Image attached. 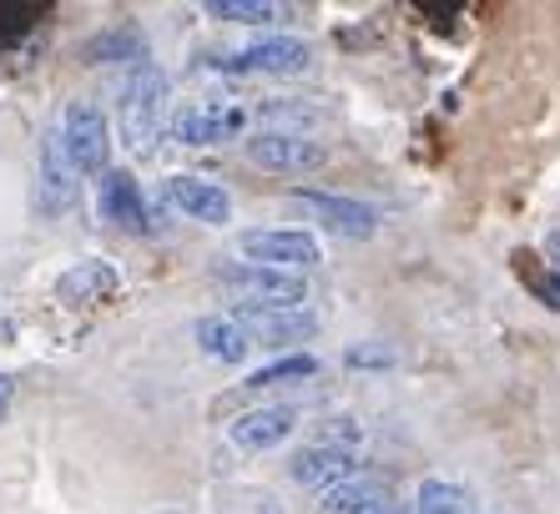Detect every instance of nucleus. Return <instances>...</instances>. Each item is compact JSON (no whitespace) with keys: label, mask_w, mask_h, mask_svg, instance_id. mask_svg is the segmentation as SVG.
<instances>
[{"label":"nucleus","mask_w":560,"mask_h":514,"mask_svg":"<svg viewBox=\"0 0 560 514\" xmlns=\"http://www.w3.org/2000/svg\"><path fill=\"white\" fill-rule=\"evenodd\" d=\"M117 127L131 156L156 152L162 127H167V77H162V66L152 61L131 66V77L121 81V96H117Z\"/></svg>","instance_id":"obj_1"},{"label":"nucleus","mask_w":560,"mask_h":514,"mask_svg":"<svg viewBox=\"0 0 560 514\" xmlns=\"http://www.w3.org/2000/svg\"><path fill=\"white\" fill-rule=\"evenodd\" d=\"M218 288L237 303V313H288L308 303V283L299 272L258 268V262H222Z\"/></svg>","instance_id":"obj_2"},{"label":"nucleus","mask_w":560,"mask_h":514,"mask_svg":"<svg viewBox=\"0 0 560 514\" xmlns=\"http://www.w3.org/2000/svg\"><path fill=\"white\" fill-rule=\"evenodd\" d=\"M61 142L77 177H106L112 172V127L92 102H71L61 116Z\"/></svg>","instance_id":"obj_3"},{"label":"nucleus","mask_w":560,"mask_h":514,"mask_svg":"<svg viewBox=\"0 0 560 514\" xmlns=\"http://www.w3.org/2000/svg\"><path fill=\"white\" fill-rule=\"evenodd\" d=\"M253 167L278 172V177H303V172H318L328 162V147L303 137V131H258L243 142Z\"/></svg>","instance_id":"obj_4"},{"label":"nucleus","mask_w":560,"mask_h":514,"mask_svg":"<svg viewBox=\"0 0 560 514\" xmlns=\"http://www.w3.org/2000/svg\"><path fill=\"white\" fill-rule=\"evenodd\" d=\"M77 167L66 156V142H61V127L40 131V152H36V207L46 218H66L77 207Z\"/></svg>","instance_id":"obj_5"},{"label":"nucleus","mask_w":560,"mask_h":514,"mask_svg":"<svg viewBox=\"0 0 560 514\" xmlns=\"http://www.w3.org/2000/svg\"><path fill=\"white\" fill-rule=\"evenodd\" d=\"M243 127H248V112L237 102H187L172 116V137L183 147H222L243 137Z\"/></svg>","instance_id":"obj_6"},{"label":"nucleus","mask_w":560,"mask_h":514,"mask_svg":"<svg viewBox=\"0 0 560 514\" xmlns=\"http://www.w3.org/2000/svg\"><path fill=\"white\" fill-rule=\"evenodd\" d=\"M243 257L258 262V268H278V272H308L318 268V243L308 232H293V227H258V232H243L237 237Z\"/></svg>","instance_id":"obj_7"},{"label":"nucleus","mask_w":560,"mask_h":514,"mask_svg":"<svg viewBox=\"0 0 560 514\" xmlns=\"http://www.w3.org/2000/svg\"><path fill=\"white\" fill-rule=\"evenodd\" d=\"M288 202L303 207L313 222H324L328 232H339V237H374L378 232V212L364 202H353V197H334V192H308V187H299V192H288Z\"/></svg>","instance_id":"obj_8"},{"label":"nucleus","mask_w":560,"mask_h":514,"mask_svg":"<svg viewBox=\"0 0 560 514\" xmlns=\"http://www.w3.org/2000/svg\"><path fill=\"white\" fill-rule=\"evenodd\" d=\"M308 61H313V51H308V40H299V36H268V40H258V46H248L243 56H228V61H218L222 71H258V77H303L308 71Z\"/></svg>","instance_id":"obj_9"},{"label":"nucleus","mask_w":560,"mask_h":514,"mask_svg":"<svg viewBox=\"0 0 560 514\" xmlns=\"http://www.w3.org/2000/svg\"><path fill=\"white\" fill-rule=\"evenodd\" d=\"M162 197H167V207H177L183 218L208 222V227H222V222L233 218V197L222 192L218 182H202V177H192V172H177V177H167Z\"/></svg>","instance_id":"obj_10"},{"label":"nucleus","mask_w":560,"mask_h":514,"mask_svg":"<svg viewBox=\"0 0 560 514\" xmlns=\"http://www.w3.org/2000/svg\"><path fill=\"white\" fill-rule=\"evenodd\" d=\"M96 207H102V218L112 222V227L121 232H152V222H147V202H142V187H137V177L131 172H106L102 182H96Z\"/></svg>","instance_id":"obj_11"},{"label":"nucleus","mask_w":560,"mask_h":514,"mask_svg":"<svg viewBox=\"0 0 560 514\" xmlns=\"http://www.w3.org/2000/svg\"><path fill=\"white\" fill-rule=\"evenodd\" d=\"M293 429H299V413L288 409V404H268V409L237 413L233 429H228V439H233L243 454H262V449H278Z\"/></svg>","instance_id":"obj_12"},{"label":"nucleus","mask_w":560,"mask_h":514,"mask_svg":"<svg viewBox=\"0 0 560 514\" xmlns=\"http://www.w3.org/2000/svg\"><path fill=\"white\" fill-rule=\"evenodd\" d=\"M353 449H343V444H308V449H299L293 454V464H288V475L299 479L303 489H334V484H343V479H353L359 469H353Z\"/></svg>","instance_id":"obj_13"},{"label":"nucleus","mask_w":560,"mask_h":514,"mask_svg":"<svg viewBox=\"0 0 560 514\" xmlns=\"http://www.w3.org/2000/svg\"><path fill=\"white\" fill-rule=\"evenodd\" d=\"M237 323L248 328L253 348H293V343H308L318 334V318L303 308H288V313H237Z\"/></svg>","instance_id":"obj_14"},{"label":"nucleus","mask_w":560,"mask_h":514,"mask_svg":"<svg viewBox=\"0 0 560 514\" xmlns=\"http://www.w3.org/2000/svg\"><path fill=\"white\" fill-rule=\"evenodd\" d=\"M117 288H121L117 268H112V262H102V257H86V262H77V268L61 272L56 297H61V303H71V308H92V303H106Z\"/></svg>","instance_id":"obj_15"},{"label":"nucleus","mask_w":560,"mask_h":514,"mask_svg":"<svg viewBox=\"0 0 560 514\" xmlns=\"http://www.w3.org/2000/svg\"><path fill=\"white\" fill-rule=\"evenodd\" d=\"M384 504H389V484L374 475H353L318 494V510L324 514H374V510H384Z\"/></svg>","instance_id":"obj_16"},{"label":"nucleus","mask_w":560,"mask_h":514,"mask_svg":"<svg viewBox=\"0 0 560 514\" xmlns=\"http://www.w3.org/2000/svg\"><path fill=\"white\" fill-rule=\"evenodd\" d=\"M197 343H202V353L218 363H243L253 338H248V328L237 323V313H212V318L197 323Z\"/></svg>","instance_id":"obj_17"},{"label":"nucleus","mask_w":560,"mask_h":514,"mask_svg":"<svg viewBox=\"0 0 560 514\" xmlns=\"http://www.w3.org/2000/svg\"><path fill=\"white\" fill-rule=\"evenodd\" d=\"M86 61L92 66H112V61H131V66H142L147 61V40L142 31H131V26H117V31H102L96 40H86Z\"/></svg>","instance_id":"obj_18"},{"label":"nucleus","mask_w":560,"mask_h":514,"mask_svg":"<svg viewBox=\"0 0 560 514\" xmlns=\"http://www.w3.org/2000/svg\"><path fill=\"white\" fill-rule=\"evenodd\" d=\"M318 373V359L313 353H283V359L262 363L258 373L248 378V388H273V384H303V378H313Z\"/></svg>","instance_id":"obj_19"},{"label":"nucleus","mask_w":560,"mask_h":514,"mask_svg":"<svg viewBox=\"0 0 560 514\" xmlns=\"http://www.w3.org/2000/svg\"><path fill=\"white\" fill-rule=\"evenodd\" d=\"M469 510V494L450 479H424L419 484V500H415V514H465Z\"/></svg>","instance_id":"obj_20"},{"label":"nucleus","mask_w":560,"mask_h":514,"mask_svg":"<svg viewBox=\"0 0 560 514\" xmlns=\"http://www.w3.org/2000/svg\"><path fill=\"white\" fill-rule=\"evenodd\" d=\"M208 15H218V21H237V26H268V21H278V5H268V0H208Z\"/></svg>","instance_id":"obj_21"},{"label":"nucleus","mask_w":560,"mask_h":514,"mask_svg":"<svg viewBox=\"0 0 560 514\" xmlns=\"http://www.w3.org/2000/svg\"><path fill=\"white\" fill-rule=\"evenodd\" d=\"M343 363H349V369H389L394 353H389V348H349V353H343Z\"/></svg>","instance_id":"obj_22"},{"label":"nucleus","mask_w":560,"mask_h":514,"mask_svg":"<svg viewBox=\"0 0 560 514\" xmlns=\"http://www.w3.org/2000/svg\"><path fill=\"white\" fill-rule=\"evenodd\" d=\"M11 404H15V378H11V373H0V424H5Z\"/></svg>","instance_id":"obj_23"},{"label":"nucleus","mask_w":560,"mask_h":514,"mask_svg":"<svg viewBox=\"0 0 560 514\" xmlns=\"http://www.w3.org/2000/svg\"><path fill=\"white\" fill-rule=\"evenodd\" d=\"M546 257H550V272H556V283H560V232H550V237H546Z\"/></svg>","instance_id":"obj_24"},{"label":"nucleus","mask_w":560,"mask_h":514,"mask_svg":"<svg viewBox=\"0 0 560 514\" xmlns=\"http://www.w3.org/2000/svg\"><path fill=\"white\" fill-rule=\"evenodd\" d=\"M374 514H399V510H394V504H384V510H374Z\"/></svg>","instance_id":"obj_25"}]
</instances>
